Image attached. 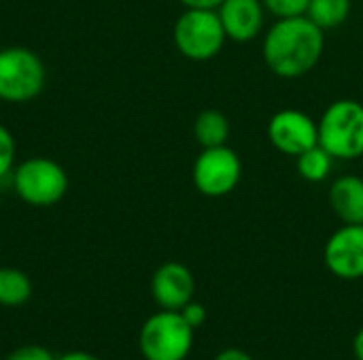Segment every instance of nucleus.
I'll list each match as a JSON object with an SVG mask.
<instances>
[{"label": "nucleus", "instance_id": "7", "mask_svg": "<svg viewBox=\"0 0 363 360\" xmlns=\"http://www.w3.org/2000/svg\"><path fill=\"white\" fill-rule=\"evenodd\" d=\"M240 176H242V161L238 153L228 144L202 149L191 170L196 189L206 197L230 195L238 187Z\"/></svg>", "mask_w": 363, "mask_h": 360}, {"label": "nucleus", "instance_id": "1", "mask_svg": "<svg viewBox=\"0 0 363 360\" xmlns=\"http://www.w3.org/2000/svg\"><path fill=\"white\" fill-rule=\"evenodd\" d=\"M325 49L323 30L306 15L277 19L264 36L262 55L272 74L281 79L306 76Z\"/></svg>", "mask_w": 363, "mask_h": 360}, {"label": "nucleus", "instance_id": "13", "mask_svg": "<svg viewBox=\"0 0 363 360\" xmlns=\"http://www.w3.org/2000/svg\"><path fill=\"white\" fill-rule=\"evenodd\" d=\"M194 136L202 149L223 146L230 138V119L217 108H206L194 121Z\"/></svg>", "mask_w": 363, "mask_h": 360}, {"label": "nucleus", "instance_id": "11", "mask_svg": "<svg viewBox=\"0 0 363 360\" xmlns=\"http://www.w3.org/2000/svg\"><path fill=\"white\" fill-rule=\"evenodd\" d=\"M217 13L225 36L234 42H251L264 30L266 8L262 0H223Z\"/></svg>", "mask_w": 363, "mask_h": 360}, {"label": "nucleus", "instance_id": "12", "mask_svg": "<svg viewBox=\"0 0 363 360\" xmlns=\"http://www.w3.org/2000/svg\"><path fill=\"white\" fill-rule=\"evenodd\" d=\"M330 206L345 225H363V178L347 174L332 182Z\"/></svg>", "mask_w": 363, "mask_h": 360}, {"label": "nucleus", "instance_id": "19", "mask_svg": "<svg viewBox=\"0 0 363 360\" xmlns=\"http://www.w3.org/2000/svg\"><path fill=\"white\" fill-rule=\"evenodd\" d=\"M4 360H55V356L45 346L28 344V346H19L13 352H9Z\"/></svg>", "mask_w": 363, "mask_h": 360}, {"label": "nucleus", "instance_id": "5", "mask_svg": "<svg viewBox=\"0 0 363 360\" xmlns=\"http://www.w3.org/2000/svg\"><path fill=\"white\" fill-rule=\"evenodd\" d=\"M45 64L26 47L0 49V100L28 102L45 87Z\"/></svg>", "mask_w": 363, "mask_h": 360}, {"label": "nucleus", "instance_id": "21", "mask_svg": "<svg viewBox=\"0 0 363 360\" xmlns=\"http://www.w3.org/2000/svg\"><path fill=\"white\" fill-rule=\"evenodd\" d=\"M185 8H217L223 0H179Z\"/></svg>", "mask_w": 363, "mask_h": 360}, {"label": "nucleus", "instance_id": "20", "mask_svg": "<svg viewBox=\"0 0 363 360\" xmlns=\"http://www.w3.org/2000/svg\"><path fill=\"white\" fill-rule=\"evenodd\" d=\"M181 314H183V318L187 320V325H189L194 331L206 323V308H204V306H200V303H196L194 299H191V301L181 310Z\"/></svg>", "mask_w": 363, "mask_h": 360}, {"label": "nucleus", "instance_id": "10", "mask_svg": "<svg viewBox=\"0 0 363 360\" xmlns=\"http://www.w3.org/2000/svg\"><path fill=\"white\" fill-rule=\"evenodd\" d=\"M196 293L194 274L177 261L164 263L155 269L151 278V295L162 310L181 312Z\"/></svg>", "mask_w": 363, "mask_h": 360}, {"label": "nucleus", "instance_id": "18", "mask_svg": "<svg viewBox=\"0 0 363 360\" xmlns=\"http://www.w3.org/2000/svg\"><path fill=\"white\" fill-rule=\"evenodd\" d=\"M15 138L11 136V132L0 125V178L6 176L11 170H13V163H15Z\"/></svg>", "mask_w": 363, "mask_h": 360}, {"label": "nucleus", "instance_id": "8", "mask_svg": "<svg viewBox=\"0 0 363 360\" xmlns=\"http://www.w3.org/2000/svg\"><path fill=\"white\" fill-rule=\"evenodd\" d=\"M268 140L283 155L298 157L319 144V127L306 112L283 108L274 112L268 123Z\"/></svg>", "mask_w": 363, "mask_h": 360}, {"label": "nucleus", "instance_id": "4", "mask_svg": "<svg viewBox=\"0 0 363 360\" xmlns=\"http://www.w3.org/2000/svg\"><path fill=\"white\" fill-rule=\"evenodd\" d=\"M194 346V329L181 312L162 310L149 316L138 335L145 360H185Z\"/></svg>", "mask_w": 363, "mask_h": 360}, {"label": "nucleus", "instance_id": "2", "mask_svg": "<svg viewBox=\"0 0 363 360\" xmlns=\"http://www.w3.org/2000/svg\"><path fill=\"white\" fill-rule=\"evenodd\" d=\"M319 144L340 161H355L363 157V104L357 100H336L332 102L321 119Z\"/></svg>", "mask_w": 363, "mask_h": 360}, {"label": "nucleus", "instance_id": "3", "mask_svg": "<svg viewBox=\"0 0 363 360\" xmlns=\"http://www.w3.org/2000/svg\"><path fill=\"white\" fill-rule=\"evenodd\" d=\"M174 45L191 62L217 57L228 40L217 8H185L174 23Z\"/></svg>", "mask_w": 363, "mask_h": 360}, {"label": "nucleus", "instance_id": "22", "mask_svg": "<svg viewBox=\"0 0 363 360\" xmlns=\"http://www.w3.org/2000/svg\"><path fill=\"white\" fill-rule=\"evenodd\" d=\"M215 360H253V359H251L247 352L238 350V348H230V350H223V352H219Z\"/></svg>", "mask_w": 363, "mask_h": 360}, {"label": "nucleus", "instance_id": "9", "mask_svg": "<svg viewBox=\"0 0 363 360\" xmlns=\"http://www.w3.org/2000/svg\"><path fill=\"white\" fill-rule=\"evenodd\" d=\"M328 269L342 280L363 278V225H342L325 244Z\"/></svg>", "mask_w": 363, "mask_h": 360}, {"label": "nucleus", "instance_id": "23", "mask_svg": "<svg viewBox=\"0 0 363 360\" xmlns=\"http://www.w3.org/2000/svg\"><path fill=\"white\" fill-rule=\"evenodd\" d=\"M55 360H100L98 356L89 354V352H83V350H72V352H66L62 356H57Z\"/></svg>", "mask_w": 363, "mask_h": 360}, {"label": "nucleus", "instance_id": "16", "mask_svg": "<svg viewBox=\"0 0 363 360\" xmlns=\"http://www.w3.org/2000/svg\"><path fill=\"white\" fill-rule=\"evenodd\" d=\"M334 157L321 146V144H315L313 149L304 151L302 155L296 157V166H298V174L308 180V182H323L332 168H334Z\"/></svg>", "mask_w": 363, "mask_h": 360}, {"label": "nucleus", "instance_id": "24", "mask_svg": "<svg viewBox=\"0 0 363 360\" xmlns=\"http://www.w3.org/2000/svg\"><path fill=\"white\" fill-rule=\"evenodd\" d=\"M353 350H355V356H357V360H363V329H359V333L355 335Z\"/></svg>", "mask_w": 363, "mask_h": 360}, {"label": "nucleus", "instance_id": "17", "mask_svg": "<svg viewBox=\"0 0 363 360\" xmlns=\"http://www.w3.org/2000/svg\"><path fill=\"white\" fill-rule=\"evenodd\" d=\"M262 2L270 15H274L277 19H287V17L306 15L311 0H262Z\"/></svg>", "mask_w": 363, "mask_h": 360}, {"label": "nucleus", "instance_id": "14", "mask_svg": "<svg viewBox=\"0 0 363 360\" xmlns=\"http://www.w3.org/2000/svg\"><path fill=\"white\" fill-rule=\"evenodd\" d=\"M32 297V280L15 267H0V306L19 308Z\"/></svg>", "mask_w": 363, "mask_h": 360}, {"label": "nucleus", "instance_id": "15", "mask_svg": "<svg viewBox=\"0 0 363 360\" xmlns=\"http://www.w3.org/2000/svg\"><path fill=\"white\" fill-rule=\"evenodd\" d=\"M351 0H311L306 17L317 23L323 32L340 28L351 15Z\"/></svg>", "mask_w": 363, "mask_h": 360}, {"label": "nucleus", "instance_id": "6", "mask_svg": "<svg viewBox=\"0 0 363 360\" xmlns=\"http://www.w3.org/2000/svg\"><path fill=\"white\" fill-rule=\"evenodd\" d=\"M17 195L38 208H47L57 204L68 191L66 170L47 157H32L21 161L13 174Z\"/></svg>", "mask_w": 363, "mask_h": 360}]
</instances>
